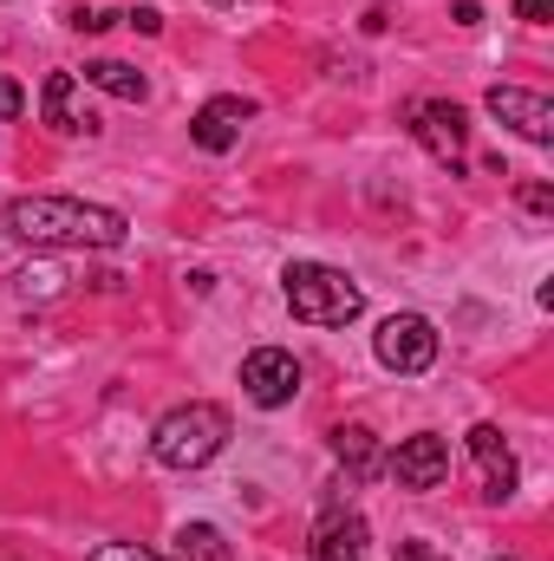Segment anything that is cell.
Wrapping results in <instances>:
<instances>
[{"label":"cell","instance_id":"1","mask_svg":"<svg viewBox=\"0 0 554 561\" xmlns=\"http://www.w3.org/2000/svg\"><path fill=\"white\" fill-rule=\"evenodd\" d=\"M0 229L33 249H125V216L79 203V196H13L0 209Z\"/></svg>","mask_w":554,"mask_h":561},{"label":"cell","instance_id":"2","mask_svg":"<svg viewBox=\"0 0 554 561\" xmlns=\"http://www.w3.org/2000/svg\"><path fill=\"white\" fill-rule=\"evenodd\" d=\"M222 444H229V412L203 405V399H189V405H176L150 424V457L163 470H203L222 457Z\"/></svg>","mask_w":554,"mask_h":561},{"label":"cell","instance_id":"3","mask_svg":"<svg viewBox=\"0 0 554 561\" xmlns=\"http://www.w3.org/2000/svg\"><path fill=\"white\" fill-rule=\"evenodd\" d=\"M287 307L307 327H346L366 313V287L339 268H326V262H293L287 268Z\"/></svg>","mask_w":554,"mask_h":561},{"label":"cell","instance_id":"4","mask_svg":"<svg viewBox=\"0 0 554 561\" xmlns=\"http://www.w3.org/2000/svg\"><path fill=\"white\" fill-rule=\"evenodd\" d=\"M437 327L424 320V313H392L385 327H379V366L385 373H405V379H417V373H430L437 366Z\"/></svg>","mask_w":554,"mask_h":561},{"label":"cell","instance_id":"5","mask_svg":"<svg viewBox=\"0 0 554 561\" xmlns=\"http://www.w3.org/2000/svg\"><path fill=\"white\" fill-rule=\"evenodd\" d=\"M405 125H412V138L424 144L437 163L463 170V144H470L463 105H450V99H412V105H405Z\"/></svg>","mask_w":554,"mask_h":561},{"label":"cell","instance_id":"6","mask_svg":"<svg viewBox=\"0 0 554 561\" xmlns=\"http://www.w3.org/2000/svg\"><path fill=\"white\" fill-rule=\"evenodd\" d=\"M242 392L255 399V405H287L293 392H300V359L293 353H280V346H255L249 359H242Z\"/></svg>","mask_w":554,"mask_h":561},{"label":"cell","instance_id":"7","mask_svg":"<svg viewBox=\"0 0 554 561\" xmlns=\"http://www.w3.org/2000/svg\"><path fill=\"white\" fill-rule=\"evenodd\" d=\"M392 483L399 490H437L443 477H450V444L437 437V431H417V437H405L399 450H392Z\"/></svg>","mask_w":554,"mask_h":561},{"label":"cell","instance_id":"8","mask_svg":"<svg viewBox=\"0 0 554 561\" xmlns=\"http://www.w3.org/2000/svg\"><path fill=\"white\" fill-rule=\"evenodd\" d=\"M39 118H46L59 138H92V131H99V112L85 105V92H79L72 72H46V85H39Z\"/></svg>","mask_w":554,"mask_h":561},{"label":"cell","instance_id":"9","mask_svg":"<svg viewBox=\"0 0 554 561\" xmlns=\"http://www.w3.org/2000/svg\"><path fill=\"white\" fill-rule=\"evenodd\" d=\"M489 118L522 131L529 144H554V105L542 92H522V85H489Z\"/></svg>","mask_w":554,"mask_h":561},{"label":"cell","instance_id":"10","mask_svg":"<svg viewBox=\"0 0 554 561\" xmlns=\"http://www.w3.org/2000/svg\"><path fill=\"white\" fill-rule=\"evenodd\" d=\"M255 118V105L249 99H209L196 118H189V138L203 144L209 157H222V150H235L242 144V125Z\"/></svg>","mask_w":554,"mask_h":561},{"label":"cell","instance_id":"11","mask_svg":"<svg viewBox=\"0 0 554 561\" xmlns=\"http://www.w3.org/2000/svg\"><path fill=\"white\" fill-rule=\"evenodd\" d=\"M470 457L483 463V496H489V503H509V496H516V450L503 444L496 424H476V431H470Z\"/></svg>","mask_w":554,"mask_h":561},{"label":"cell","instance_id":"12","mask_svg":"<svg viewBox=\"0 0 554 561\" xmlns=\"http://www.w3.org/2000/svg\"><path fill=\"white\" fill-rule=\"evenodd\" d=\"M307 556L313 561H359L366 556V516L326 510V516L313 523V536H307Z\"/></svg>","mask_w":554,"mask_h":561},{"label":"cell","instance_id":"13","mask_svg":"<svg viewBox=\"0 0 554 561\" xmlns=\"http://www.w3.org/2000/svg\"><path fill=\"white\" fill-rule=\"evenodd\" d=\"M85 85H99V92H112L125 105H143L150 99V79H143L138 66H125V59H92L85 66Z\"/></svg>","mask_w":554,"mask_h":561},{"label":"cell","instance_id":"14","mask_svg":"<svg viewBox=\"0 0 554 561\" xmlns=\"http://www.w3.org/2000/svg\"><path fill=\"white\" fill-rule=\"evenodd\" d=\"M333 457H339L353 477H366V470L379 463V444H372V431H366V424H339V431H333Z\"/></svg>","mask_w":554,"mask_h":561},{"label":"cell","instance_id":"15","mask_svg":"<svg viewBox=\"0 0 554 561\" xmlns=\"http://www.w3.org/2000/svg\"><path fill=\"white\" fill-rule=\"evenodd\" d=\"M176 561H235V549L222 542V529L189 523V529H176Z\"/></svg>","mask_w":554,"mask_h":561},{"label":"cell","instance_id":"16","mask_svg":"<svg viewBox=\"0 0 554 561\" xmlns=\"http://www.w3.org/2000/svg\"><path fill=\"white\" fill-rule=\"evenodd\" d=\"M85 561H163V556H150V549H138V542H105V549H92Z\"/></svg>","mask_w":554,"mask_h":561},{"label":"cell","instance_id":"17","mask_svg":"<svg viewBox=\"0 0 554 561\" xmlns=\"http://www.w3.org/2000/svg\"><path fill=\"white\" fill-rule=\"evenodd\" d=\"M112 20H118L112 7H72V26H79V33H105Z\"/></svg>","mask_w":554,"mask_h":561},{"label":"cell","instance_id":"18","mask_svg":"<svg viewBox=\"0 0 554 561\" xmlns=\"http://www.w3.org/2000/svg\"><path fill=\"white\" fill-rule=\"evenodd\" d=\"M522 209L549 216V209H554V190H549V183H522Z\"/></svg>","mask_w":554,"mask_h":561},{"label":"cell","instance_id":"19","mask_svg":"<svg viewBox=\"0 0 554 561\" xmlns=\"http://www.w3.org/2000/svg\"><path fill=\"white\" fill-rule=\"evenodd\" d=\"M20 112H26V92L13 79H0V118H20Z\"/></svg>","mask_w":554,"mask_h":561},{"label":"cell","instance_id":"20","mask_svg":"<svg viewBox=\"0 0 554 561\" xmlns=\"http://www.w3.org/2000/svg\"><path fill=\"white\" fill-rule=\"evenodd\" d=\"M516 13H522L529 26H549V20H554V0H516Z\"/></svg>","mask_w":554,"mask_h":561},{"label":"cell","instance_id":"21","mask_svg":"<svg viewBox=\"0 0 554 561\" xmlns=\"http://www.w3.org/2000/svg\"><path fill=\"white\" fill-rule=\"evenodd\" d=\"M125 20H131V26H138V33H163V13H157V7H131V13H125Z\"/></svg>","mask_w":554,"mask_h":561},{"label":"cell","instance_id":"22","mask_svg":"<svg viewBox=\"0 0 554 561\" xmlns=\"http://www.w3.org/2000/svg\"><path fill=\"white\" fill-rule=\"evenodd\" d=\"M399 561H450V556H437L430 542H399Z\"/></svg>","mask_w":554,"mask_h":561},{"label":"cell","instance_id":"23","mask_svg":"<svg viewBox=\"0 0 554 561\" xmlns=\"http://www.w3.org/2000/svg\"><path fill=\"white\" fill-rule=\"evenodd\" d=\"M450 20H457V26H476V20H483V7H476V0H457V7H450Z\"/></svg>","mask_w":554,"mask_h":561},{"label":"cell","instance_id":"24","mask_svg":"<svg viewBox=\"0 0 554 561\" xmlns=\"http://www.w3.org/2000/svg\"><path fill=\"white\" fill-rule=\"evenodd\" d=\"M503 561H509V556H503Z\"/></svg>","mask_w":554,"mask_h":561}]
</instances>
